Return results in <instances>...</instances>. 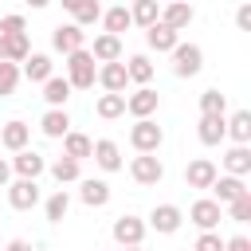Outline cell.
<instances>
[{
    "mask_svg": "<svg viewBox=\"0 0 251 251\" xmlns=\"http://www.w3.org/2000/svg\"><path fill=\"white\" fill-rule=\"evenodd\" d=\"M94 82H102V90H110V94H122V90L129 86L126 63H122V59H114V63H102V67H98V78H94Z\"/></svg>",
    "mask_w": 251,
    "mask_h": 251,
    "instance_id": "12",
    "label": "cell"
},
{
    "mask_svg": "<svg viewBox=\"0 0 251 251\" xmlns=\"http://www.w3.org/2000/svg\"><path fill=\"white\" fill-rule=\"evenodd\" d=\"M200 114H227V94H220L216 86L200 94Z\"/></svg>",
    "mask_w": 251,
    "mask_h": 251,
    "instance_id": "37",
    "label": "cell"
},
{
    "mask_svg": "<svg viewBox=\"0 0 251 251\" xmlns=\"http://www.w3.org/2000/svg\"><path fill=\"white\" fill-rule=\"evenodd\" d=\"M129 176H133L137 184H161V180H165V165H161L157 153H137V157L129 161Z\"/></svg>",
    "mask_w": 251,
    "mask_h": 251,
    "instance_id": "4",
    "label": "cell"
},
{
    "mask_svg": "<svg viewBox=\"0 0 251 251\" xmlns=\"http://www.w3.org/2000/svg\"><path fill=\"white\" fill-rule=\"evenodd\" d=\"M243 188H247L243 176H231V173H227V176H216V180H212V200H216V204H231Z\"/></svg>",
    "mask_w": 251,
    "mask_h": 251,
    "instance_id": "23",
    "label": "cell"
},
{
    "mask_svg": "<svg viewBox=\"0 0 251 251\" xmlns=\"http://www.w3.org/2000/svg\"><path fill=\"white\" fill-rule=\"evenodd\" d=\"M227 137H231L235 145H247V141H251V110H235V114L227 118Z\"/></svg>",
    "mask_w": 251,
    "mask_h": 251,
    "instance_id": "26",
    "label": "cell"
},
{
    "mask_svg": "<svg viewBox=\"0 0 251 251\" xmlns=\"http://www.w3.org/2000/svg\"><path fill=\"white\" fill-rule=\"evenodd\" d=\"M78 200L86 208H106L110 204V184L98 180V176H86V180H78Z\"/></svg>",
    "mask_w": 251,
    "mask_h": 251,
    "instance_id": "15",
    "label": "cell"
},
{
    "mask_svg": "<svg viewBox=\"0 0 251 251\" xmlns=\"http://www.w3.org/2000/svg\"><path fill=\"white\" fill-rule=\"evenodd\" d=\"M51 47L63 51V55H71V51L86 47V31H82L78 24H59V27L51 31Z\"/></svg>",
    "mask_w": 251,
    "mask_h": 251,
    "instance_id": "9",
    "label": "cell"
},
{
    "mask_svg": "<svg viewBox=\"0 0 251 251\" xmlns=\"http://www.w3.org/2000/svg\"><path fill=\"white\" fill-rule=\"evenodd\" d=\"M90 157H94V165H98L102 173H118V169H122V149H118V141H110V137L94 141Z\"/></svg>",
    "mask_w": 251,
    "mask_h": 251,
    "instance_id": "14",
    "label": "cell"
},
{
    "mask_svg": "<svg viewBox=\"0 0 251 251\" xmlns=\"http://www.w3.org/2000/svg\"><path fill=\"white\" fill-rule=\"evenodd\" d=\"M192 251H224V239H220L216 231H200V239H196Z\"/></svg>",
    "mask_w": 251,
    "mask_h": 251,
    "instance_id": "40",
    "label": "cell"
},
{
    "mask_svg": "<svg viewBox=\"0 0 251 251\" xmlns=\"http://www.w3.org/2000/svg\"><path fill=\"white\" fill-rule=\"evenodd\" d=\"M78 165H82V161H75V157H67V153H63V157L51 165V176H55L59 184H71V180H78V176H82V169H78Z\"/></svg>",
    "mask_w": 251,
    "mask_h": 251,
    "instance_id": "32",
    "label": "cell"
},
{
    "mask_svg": "<svg viewBox=\"0 0 251 251\" xmlns=\"http://www.w3.org/2000/svg\"><path fill=\"white\" fill-rule=\"evenodd\" d=\"M43 212H47V220H51V224H63V216L71 212V196H67V188H59L55 196H47Z\"/></svg>",
    "mask_w": 251,
    "mask_h": 251,
    "instance_id": "34",
    "label": "cell"
},
{
    "mask_svg": "<svg viewBox=\"0 0 251 251\" xmlns=\"http://www.w3.org/2000/svg\"><path fill=\"white\" fill-rule=\"evenodd\" d=\"M224 251H251V239L247 235H231V239H224Z\"/></svg>",
    "mask_w": 251,
    "mask_h": 251,
    "instance_id": "42",
    "label": "cell"
},
{
    "mask_svg": "<svg viewBox=\"0 0 251 251\" xmlns=\"http://www.w3.org/2000/svg\"><path fill=\"white\" fill-rule=\"evenodd\" d=\"M188 220H192L200 231H216L220 220H224V204H216L212 196H204V200H196V204L188 208Z\"/></svg>",
    "mask_w": 251,
    "mask_h": 251,
    "instance_id": "6",
    "label": "cell"
},
{
    "mask_svg": "<svg viewBox=\"0 0 251 251\" xmlns=\"http://www.w3.org/2000/svg\"><path fill=\"white\" fill-rule=\"evenodd\" d=\"M126 75H129V82L149 86V78H153V63H149V55H129V59H126Z\"/></svg>",
    "mask_w": 251,
    "mask_h": 251,
    "instance_id": "27",
    "label": "cell"
},
{
    "mask_svg": "<svg viewBox=\"0 0 251 251\" xmlns=\"http://www.w3.org/2000/svg\"><path fill=\"white\" fill-rule=\"evenodd\" d=\"M224 169H227L231 176H247V173H251V149H247V145H231V149L224 153Z\"/></svg>",
    "mask_w": 251,
    "mask_h": 251,
    "instance_id": "25",
    "label": "cell"
},
{
    "mask_svg": "<svg viewBox=\"0 0 251 251\" xmlns=\"http://www.w3.org/2000/svg\"><path fill=\"white\" fill-rule=\"evenodd\" d=\"M126 251H145V247H141V243H133V247H126Z\"/></svg>",
    "mask_w": 251,
    "mask_h": 251,
    "instance_id": "47",
    "label": "cell"
},
{
    "mask_svg": "<svg viewBox=\"0 0 251 251\" xmlns=\"http://www.w3.org/2000/svg\"><path fill=\"white\" fill-rule=\"evenodd\" d=\"M102 24H106V31H110V35H122L126 27H133V20H129V8H126V4H118V8L102 12Z\"/></svg>",
    "mask_w": 251,
    "mask_h": 251,
    "instance_id": "31",
    "label": "cell"
},
{
    "mask_svg": "<svg viewBox=\"0 0 251 251\" xmlns=\"http://www.w3.org/2000/svg\"><path fill=\"white\" fill-rule=\"evenodd\" d=\"M90 149H94V141H90L86 133H78V129H67V133H63V153H67V157L86 161V157H90Z\"/></svg>",
    "mask_w": 251,
    "mask_h": 251,
    "instance_id": "24",
    "label": "cell"
},
{
    "mask_svg": "<svg viewBox=\"0 0 251 251\" xmlns=\"http://www.w3.org/2000/svg\"><path fill=\"white\" fill-rule=\"evenodd\" d=\"M184 4H192V0H184Z\"/></svg>",
    "mask_w": 251,
    "mask_h": 251,
    "instance_id": "49",
    "label": "cell"
},
{
    "mask_svg": "<svg viewBox=\"0 0 251 251\" xmlns=\"http://www.w3.org/2000/svg\"><path fill=\"white\" fill-rule=\"evenodd\" d=\"M224 208L231 212V220H235V224H247V220H251V188H243V192H239L231 204H224Z\"/></svg>",
    "mask_w": 251,
    "mask_h": 251,
    "instance_id": "38",
    "label": "cell"
},
{
    "mask_svg": "<svg viewBox=\"0 0 251 251\" xmlns=\"http://www.w3.org/2000/svg\"><path fill=\"white\" fill-rule=\"evenodd\" d=\"M8 180H12V165H8V161H0V188H4Z\"/></svg>",
    "mask_w": 251,
    "mask_h": 251,
    "instance_id": "44",
    "label": "cell"
},
{
    "mask_svg": "<svg viewBox=\"0 0 251 251\" xmlns=\"http://www.w3.org/2000/svg\"><path fill=\"white\" fill-rule=\"evenodd\" d=\"M169 55H173V75L176 78H196L204 71V51L196 43H176Z\"/></svg>",
    "mask_w": 251,
    "mask_h": 251,
    "instance_id": "2",
    "label": "cell"
},
{
    "mask_svg": "<svg viewBox=\"0 0 251 251\" xmlns=\"http://www.w3.org/2000/svg\"><path fill=\"white\" fill-rule=\"evenodd\" d=\"M161 141H165V129H161L153 118H137V122H133V129H129V145H133L137 153H157Z\"/></svg>",
    "mask_w": 251,
    "mask_h": 251,
    "instance_id": "3",
    "label": "cell"
},
{
    "mask_svg": "<svg viewBox=\"0 0 251 251\" xmlns=\"http://www.w3.org/2000/svg\"><path fill=\"white\" fill-rule=\"evenodd\" d=\"M0 251H4V247H0Z\"/></svg>",
    "mask_w": 251,
    "mask_h": 251,
    "instance_id": "50",
    "label": "cell"
},
{
    "mask_svg": "<svg viewBox=\"0 0 251 251\" xmlns=\"http://www.w3.org/2000/svg\"><path fill=\"white\" fill-rule=\"evenodd\" d=\"M27 4H31V8H47L51 0H27Z\"/></svg>",
    "mask_w": 251,
    "mask_h": 251,
    "instance_id": "46",
    "label": "cell"
},
{
    "mask_svg": "<svg viewBox=\"0 0 251 251\" xmlns=\"http://www.w3.org/2000/svg\"><path fill=\"white\" fill-rule=\"evenodd\" d=\"M39 129H43V137H63V133L71 129V114H67V106H51V110L43 114Z\"/></svg>",
    "mask_w": 251,
    "mask_h": 251,
    "instance_id": "21",
    "label": "cell"
},
{
    "mask_svg": "<svg viewBox=\"0 0 251 251\" xmlns=\"http://www.w3.org/2000/svg\"><path fill=\"white\" fill-rule=\"evenodd\" d=\"M192 4H184V0H169L165 8H161V24L165 27H173V31H184L188 24H192Z\"/></svg>",
    "mask_w": 251,
    "mask_h": 251,
    "instance_id": "16",
    "label": "cell"
},
{
    "mask_svg": "<svg viewBox=\"0 0 251 251\" xmlns=\"http://www.w3.org/2000/svg\"><path fill=\"white\" fill-rule=\"evenodd\" d=\"M145 43H149L153 51H173V47L180 43V31H173V27H165V24L157 20V24L145 27Z\"/></svg>",
    "mask_w": 251,
    "mask_h": 251,
    "instance_id": "19",
    "label": "cell"
},
{
    "mask_svg": "<svg viewBox=\"0 0 251 251\" xmlns=\"http://www.w3.org/2000/svg\"><path fill=\"white\" fill-rule=\"evenodd\" d=\"M4 251H35V247H31L27 239H8V243H4Z\"/></svg>",
    "mask_w": 251,
    "mask_h": 251,
    "instance_id": "43",
    "label": "cell"
},
{
    "mask_svg": "<svg viewBox=\"0 0 251 251\" xmlns=\"http://www.w3.org/2000/svg\"><path fill=\"white\" fill-rule=\"evenodd\" d=\"M43 169H47V161H43L35 149H16V157H12V173L39 180V173H43Z\"/></svg>",
    "mask_w": 251,
    "mask_h": 251,
    "instance_id": "18",
    "label": "cell"
},
{
    "mask_svg": "<svg viewBox=\"0 0 251 251\" xmlns=\"http://www.w3.org/2000/svg\"><path fill=\"white\" fill-rule=\"evenodd\" d=\"M216 176H220V169H216L208 157H196V161L184 165V184H188V188H200V192H204V188H212Z\"/></svg>",
    "mask_w": 251,
    "mask_h": 251,
    "instance_id": "8",
    "label": "cell"
},
{
    "mask_svg": "<svg viewBox=\"0 0 251 251\" xmlns=\"http://www.w3.org/2000/svg\"><path fill=\"white\" fill-rule=\"evenodd\" d=\"M129 20H133L137 27H149V24H157V20H161V4H157V0H133Z\"/></svg>",
    "mask_w": 251,
    "mask_h": 251,
    "instance_id": "29",
    "label": "cell"
},
{
    "mask_svg": "<svg viewBox=\"0 0 251 251\" xmlns=\"http://www.w3.org/2000/svg\"><path fill=\"white\" fill-rule=\"evenodd\" d=\"M196 137H200L204 145H220V141L227 137V118H224V114H200Z\"/></svg>",
    "mask_w": 251,
    "mask_h": 251,
    "instance_id": "13",
    "label": "cell"
},
{
    "mask_svg": "<svg viewBox=\"0 0 251 251\" xmlns=\"http://www.w3.org/2000/svg\"><path fill=\"white\" fill-rule=\"evenodd\" d=\"M157 106H161V94L153 86H137L133 94H126V114H133V118H153Z\"/></svg>",
    "mask_w": 251,
    "mask_h": 251,
    "instance_id": "7",
    "label": "cell"
},
{
    "mask_svg": "<svg viewBox=\"0 0 251 251\" xmlns=\"http://www.w3.org/2000/svg\"><path fill=\"white\" fill-rule=\"evenodd\" d=\"M71 16H75V24H78V27H90V24H98V20H102V4H98V0H78V8H75Z\"/></svg>",
    "mask_w": 251,
    "mask_h": 251,
    "instance_id": "35",
    "label": "cell"
},
{
    "mask_svg": "<svg viewBox=\"0 0 251 251\" xmlns=\"http://www.w3.org/2000/svg\"><path fill=\"white\" fill-rule=\"evenodd\" d=\"M20 75H24L27 82H47V78H51V55H43V51H27Z\"/></svg>",
    "mask_w": 251,
    "mask_h": 251,
    "instance_id": "17",
    "label": "cell"
},
{
    "mask_svg": "<svg viewBox=\"0 0 251 251\" xmlns=\"http://www.w3.org/2000/svg\"><path fill=\"white\" fill-rule=\"evenodd\" d=\"M27 141H31V126H24V122H8V126H0V145L4 149H27Z\"/></svg>",
    "mask_w": 251,
    "mask_h": 251,
    "instance_id": "22",
    "label": "cell"
},
{
    "mask_svg": "<svg viewBox=\"0 0 251 251\" xmlns=\"http://www.w3.org/2000/svg\"><path fill=\"white\" fill-rule=\"evenodd\" d=\"M20 31H27V24H24V16H20V12H12V16H4V20H0V35H20Z\"/></svg>",
    "mask_w": 251,
    "mask_h": 251,
    "instance_id": "39",
    "label": "cell"
},
{
    "mask_svg": "<svg viewBox=\"0 0 251 251\" xmlns=\"http://www.w3.org/2000/svg\"><path fill=\"white\" fill-rule=\"evenodd\" d=\"M235 27L239 31H251V4H239L235 8Z\"/></svg>",
    "mask_w": 251,
    "mask_h": 251,
    "instance_id": "41",
    "label": "cell"
},
{
    "mask_svg": "<svg viewBox=\"0 0 251 251\" xmlns=\"http://www.w3.org/2000/svg\"><path fill=\"white\" fill-rule=\"evenodd\" d=\"M4 188H8V204H12L16 212H27V208L39 204V184H35L31 176H20V180H12V184H4Z\"/></svg>",
    "mask_w": 251,
    "mask_h": 251,
    "instance_id": "5",
    "label": "cell"
},
{
    "mask_svg": "<svg viewBox=\"0 0 251 251\" xmlns=\"http://www.w3.org/2000/svg\"><path fill=\"white\" fill-rule=\"evenodd\" d=\"M94 78H98L94 55H90L86 47L71 51V55H67V82H71V90H90V86H94Z\"/></svg>",
    "mask_w": 251,
    "mask_h": 251,
    "instance_id": "1",
    "label": "cell"
},
{
    "mask_svg": "<svg viewBox=\"0 0 251 251\" xmlns=\"http://www.w3.org/2000/svg\"><path fill=\"white\" fill-rule=\"evenodd\" d=\"M94 114H98V118H106V122L122 118V114H126V94H110V90H106V94L94 102Z\"/></svg>",
    "mask_w": 251,
    "mask_h": 251,
    "instance_id": "28",
    "label": "cell"
},
{
    "mask_svg": "<svg viewBox=\"0 0 251 251\" xmlns=\"http://www.w3.org/2000/svg\"><path fill=\"white\" fill-rule=\"evenodd\" d=\"M90 55H94V63H114V59H122V35H110V31H102V35L94 39Z\"/></svg>",
    "mask_w": 251,
    "mask_h": 251,
    "instance_id": "20",
    "label": "cell"
},
{
    "mask_svg": "<svg viewBox=\"0 0 251 251\" xmlns=\"http://www.w3.org/2000/svg\"><path fill=\"white\" fill-rule=\"evenodd\" d=\"M180 220H184V212H180L176 204H157V208L149 212V224H145V227H153V231H161V235H173V231L180 227Z\"/></svg>",
    "mask_w": 251,
    "mask_h": 251,
    "instance_id": "10",
    "label": "cell"
},
{
    "mask_svg": "<svg viewBox=\"0 0 251 251\" xmlns=\"http://www.w3.org/2000/svg\"><path fill=\"white\" fill-rule=\"evenodd\" d=\"M43 98H47V106H67V98H71V82L59 78V75H51V78L43 82Z\"/></svg>",
    "mask_w": 251,
    "mask_h": 251,
    "instance_id": "30",
    "label": "cell"
},
{
    "mask_svg": "<svg viewBox=\"0 0 251 251\" xmlns=\"http://www.w3.org/2000/svg\"><path fill=\"white\" fill-rule=\"evenodd\" d=\"M0 59H4V35H0Z\"/></svg>",
    "mask_w": 251,
    "mask_h": 251,
    "instance_id": "48",
    "label": "cell"
},
{
    "mask_svg": "<svg viewBox=\"0 0 251 251\" xmlns=\"http://www.w3.org/2000/svg\"><path fill=\"white\" fill-rule=\"evenodd\" d=\"M110 231H114V243L133 247V243H141V239H145V220H137V216H118Z\"/></svg>",
    "mask_w": 251,
    "mask_h": 251,
    "instance_id": "11",
    "label": "cell"
},
{
    "mask_svg": "<svg viewBox=\"0 0 251 251\" xmlns=\"http://www.w3.org/2000/svg\"><path fill=\"white\" fill-rule=\"evenodd\" d=\"M59 4H63L67 12H75V8H78V0H59Z\"/></svg>",
    "mask_w": 251,
    "mask_h": 251,
    "instance_id": "45",
    "label": "cell"
},
{
    "mask_svg": "<svg viewBox=\"0 0 251 251\" xmlns=\"http://www.w3.org/2000/svg\"><path fill=\"white\" fill-rule=\"evenodd\" d=\"M27 31H20V35H4V59L8 63H24L27 59Z\"/></svg>",
    "mask_w": 251,
    "mask_h": 251,
    "instance_id": "33",
    "label": "cell"
},
{
    "mask_svg": "<svg viewBox=\"0 0 251 251\" xmlns=\"http://www.w3.org/2000/svg\"><path fill=\"white\" fill-rule=\"evenodd\" d=\"M16 82H20V63L0 59V98H12L16 94Z\"/></svg>",
    "mask_w": 251,
    "mask_h": 251,
    "instance_id": "36",
    "label": "cell"
}]
</instances>
